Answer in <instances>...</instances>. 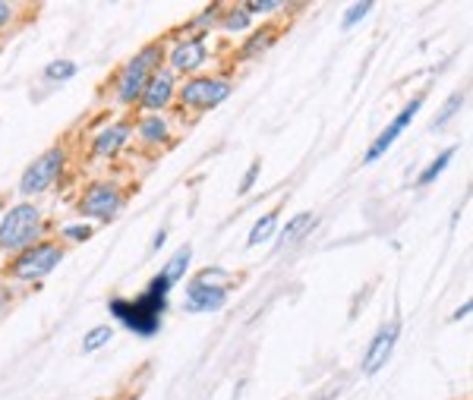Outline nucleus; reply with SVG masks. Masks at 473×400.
<instances>
[{"instance_id":"12","label":"nucleus","mask_w":473,"mask_h":400,"mask_svg":"<svg viewBox=\"0 0 473 400\" xmlns=\"http://www.w3.org/2000/svg\"><path fill=\"white\" fill-rule=\"evenodd\" d=\"M224 306H228V290L224 287H205L199 281H190L187 296H183L187 312H218Z\"/></svg>"},{"instance_id":"23","label":"nucleus","mask_w":473,"mask_h":400,"mask_svg":"<svg viewBox=\"0 0 473 400\" xmlns=\"http://www.w3.org/2000/svg\"><path fill=\"white\" fill-rule=\"evenodd\" d=\"M76 76V64L73 60H54V64H48V70H44V79H50V82H66V79Z\"/></svg>"},{"instance_id":"2","label":"nucleus","mask_w":473,"mask_h":400,"mask_svg":"<svg viewBox=\"0 0 473 400\" xmlns=\"http://www.w3.org/2000/svg\"><path fill=\"white\" fill-rule=\"evenodd\" d=\"M161 60H165V44L161 42L145 44L136 58L127 60V64L120 66V73H117V79H114L117 101H120V104H139L145 82H149L151 73L161 70Z\"/></svg>"},{"instance_id":"17","label":"nucleus","mask_w":473,"mask_h":400,"mask_svg":"<svg viewBox=\"0 0 473 400\" xmlns=\"http://www.w3.org/2000/svg\"><path fill=\"white\" fill-rule=\"evenodd\" d=\"M313 224H315V215H306V212H303V215H297V218H291V221L284 224V230H281L278 243L281 246H294L303 234H309V230H313Z\"/></svg>"},{"instance_id":"7","label":"nucleus","mask_w":473,"mask_h":400,"mask_svg":"<svg viewBox=\"0 0 473 400\" xmlns=\"http://www.w3.org/2000/svg\"><path fill=\"white\" fill-rule=\"evenodd\" d=\"M76 208H79V215H82V218H95V221H111V218H117V212L123 208L120 186L108 183V180L86 186V193H82V199L76 202Z\"/></svg>"},{"instance_id":"9","label":"nucleus","mask_w":473,"mask_h":400,"mask_svg":"<svg viewBox=\"0 0 473 400\" xmlns=\"http://www.w3.org/2000/svg\"><path fill=\"white\" fill-rule=\"evenodd\" d=\"M208 58V44L202 35H193V38H180V42H174V48L167 50V70L174 73V76H196V73L202 70V64H205Z\"/></svg>"},{"instance_id":"6","label":"nucleus","mask_w":473,"mask_h":400,"mask_svg":"<svg viewBox=\"0 0 473 400\" xmlns=\"http://www.w3.org/2000/svg\"><path fill=\"white\" fill-rule=\"evenodd\" d=\"M230 92H234L230 79H221V76H190L187 82L177 88V98H180V104H183V108L212 111V108H218V104H224Z\"/></svg>"},{"instance_id":"11","label":"nucleus","mask_w":473,"mask_h":400,"mask_svg":"<svg viewBox=\"0 0 473 400\" xmlns=\"http://www.w3.org/2000/svg\"><path fill=\"white\" fill-rule=\"evenodd\" d=\"M398 335H401V322L394 319V322H388L385 328L369 341V347H366V353H363V363H360V372H363V375H376V372L388 363L394 343H398Z\"/></svg>"},{"instance_id":"32","label":"nucleus","mask_w":473,"mask_h":400,"mask_svg":"<svg viewBox=\"0 0 473 400\" xmlns=\"http://www.w3.org/2000/svg\"><path fill=\"white\" fill-rule=\"evenodd\" d=\"M7 296H10V293L0 287V312H4V306H7Z\"/></svg>"},{"instance_id":"20","label":"nucleus","mask_w":473,"mask_h":400,"mask_svg":"<svg viewBox=\"0 0 473 400\" xmlns=\"http://www.w3.org/2000/svg\"><path fill=\"white\" fill-rule=\"evenodd\" d=\"M452 158H454V149L438 151V158H436V161H432L430 167H426L423 173H420V177H416V183H420V186H430L432 180H438V177H442V171H445V167L452 165Z\"/></svg>"},{"instance_id":"3","label":"nucleus","mask_w":473,"mask_h":400,"mask_svg":"<svg viewBox=\"0 0 473 400\" xmlns=\"http://www.w3.org/2000/svg\"><path fill=\"white\" fill-rule=\"evenodd\" d=\"M66 246L54 243V240H38L29 250L16 252V258L7 265V272L13 281H22V284H35V281H44L50 272H58V265L64 262Z\"/></svg>"},{"instance_id":"4","label":"nucleus","mask_w":473,"mask_h":400,"mask_svg":"<svg viewBox=\"0 0 473 400\" xmlns=\"http://www.w3.org/2000/svg\"><path fill=\"white\" fill-rule=\"evenodd\" d=\"M42 234V212L32 202H19L0 218V252H22L38 243Z\"/></svg>"},{"instance_id":"31","label":"nucleus","mask_w":473,"mask_h":400,"mask_svg":"<svg viewBox=\"0 0 473 400\" xmlns=\"http://www.w3.org/2000/svg\"><path fill=\"white\" fill-rule=\"evenodd\" d=\"M165 240H167V230H158L155 234V240H151V252H158L161 246H165Z\"/></svg>"},{"instance_id":"18","label":"nucleus","mask_w":473,"mask_h":400,"mask_svg":"<svg viewBox=\"0 0 473 400\" xmlns=\"http://www.w3.org/2000/svg\"><path fill=\"white\" fill-rule=\"evenodd\" d=\"M275 227H278V212H268V215H262L256 224H252L250 236H246V246H262L268 236L275 234Z\"/></svg>"},{"instance_id":"24","label":"nucleus","mask_w":473,"mask_h":400,"mask_svg":"<svg viewBox=\"0 0 473 400\" xmlns=\"http://www.w3.org/2000/svg\"><path fill=\"white\" fill-rule=\"evenodd\" d=\"M193 281H199V284H205V287H224V290L230 287V274L224 272V268H205V272L196 274Z\"/></svg>"},{"instance_id":"10","label":"nucleus","mask_w":473,"mask_h":400,"mask_svg":"<svg viewBox=\"0 0 473 400\" xmlns=\"http://www.w3.org/2000/svg\"><path fill=\"white\" fill-rule=\"evenodd\" d=\"M174 98H177V76H174L167 66H161V70H155L149 76L139 104H143L149 114H161V111H165Z\"/></svg>"},{"instance_id":"26","label":"nucleus","mask_w":473,"mask_h":400,"mask_svg":"<svg viewBox=\"0 0 473 400\" xmlns=\"http://www.w3.org/2000/svg\"><path fill=\"white\" fill-rule=\"evenodd\" d=\"M66 243H86L89 236H92V224H70V227L60 230Z\"/></svg>"},{"instance_id":"13","label":"nucleus","mask_w":473,"mask_h":400,"mask_svg":"<svg viewBox=\"0 0 473 400\" xmlns=\"http://www.w3.org/2000/svg\"><path fill=\"white\" fill-rule=\"evenodd\" d=\"M129 136H133V123H129V120H114L92 139V151L98 158H114V155H120V151L127 149Z\"/></svg>"},{"instance_id":"29","label":"nucleus","mask_w":473,"mask_h":400,"mask_svg":"<svg viewBox=\"0 0 473 400\" xmlns=\"http://www.w3.org/2000/svg\"><path fill=\"white\" fill-rule=\"evenodd\" d=\"M13 16H16V7H13V4L0 0V29H7L10 22H13Z\"/></svg>"},{"instance_id":"8","label":"nucleus","mask_w":473,"mask_h":400,"mask_svg":"<svg viewBox=\"0 0 473 400\" xmlns=\"http://www.w3.org/2000/svg\"><path fill=\"white\" fill-rule=\"evenodd\" d=\"M420 108H423V95H416V98H410L407 104H404L401 111H398V117L394 120H388V127L382 129L379 136H376V142L366 149V155H363V161L366 165H373V161H379L382 155H385L388 149H392L398 139H401V133L410 127V123L416 120V114H420Z\"/></svg>"},{"instance_id":"27","label":"nucleus","mask_w":473,"mask_h":400,"mask_svg":"<svg viewBox=\"0 0 473 400\" xmlns=\"http://www.w3.org/2000/svg\"><path fill=\"white\" fill-rule=\"evenodd\" d=\"M244 10L250 16H266V13L281 10V0H250V4H244Z\"/></svg>"},{"instance_id":"21","label":"nucleus","mask_w":473,"mask_h":400,"mask_svg":"<svg viewBox=\"0 0 473 400\" xmlns=\"http://www.w3.org/2000/svg\"><path fill=\"white\" fill-rule=\"evenodd\" d=\"M224 29L228 32H244V29H250V22H252V16L244 10V4H237V7H230V10H224Z\"/></svg>"},{"instance_id":"25","label":"nucleus","mask_w":473,"mask_h":400,"mask_svg":"<svg viewBox=\"0 0 473 400\" xmlns=\"http://www.w3.org/2000/svg\"><path fill=\"white\" fill-rule=\"evenodd\" d=\"M369 10H373V4H369V0H363V4H353V7H347V13H345V19H341V26H345V29H353L357 22H363L366 16H369Z\"/></svg>"},{"instance_id":"15","label":"nucleus","mask_w":473,"mask_h":400,"mask_svg":"<svg viewBox=\"0 0 473 400\" xmlns=\"http://www.w3.org/2000/svg\"><path fill=\"white\" fill-rule=\"evenodd\" d=\"M275 38H278V32H275V29H259L256 35L246 38V44L240 48V58H244V60L262 58V54H266V50L275 44Z\"/></svg>"},{"instance_id":"5","label":"nucleus","mask_w":473,"mask_h":400,"mask_svg":"<svg viewBox=\"0 0 473 400\" xmlns=\"http://www.w3.org/2000/svg\"><path fill=\"white\" fill-rule=\"evenodd\" d=\"M64 167H66L64 145H50L48 151H42V155L26 167V173H22V180H19V196H38V193H44V189H50V186L60 180Z\"/></svg>"},{"instance_id":"1","label":"nucleus","mask_w":473,"mask_h":400,"mask_svg":"<svg viewBox=\"0 0 473 400\" xmlns=\"http://www.w3.org/2000/svg\"><path fill=\"white\" fill-rule=\"evenodd\" d=\"M167 293H171V284L161 274H155L139 296H133V300H123V296L111 300L108 312L114 315L123 328L133 331V335L151 337L161 331V319H165V309H167Z\"/></svg>"},{"instance_id":"16","label":"nucleus","mask_w":473,"mask_h":400,"mask_svg":"<svg viewBox=\"0 0 473 400\" xmlns=\"http://www.w3.org/2000/svg\"><path fill=\"white\" fill-rule=\"evenodd\" d=\"M190 258H193V250H190V246H183V250H177L171 256V262L165 265V268H161V278L167 281V284H177V281H183V274H187V268H190Z\"/></svg>"},{"instance_id":"30","label":"nucleus","mask_w":473,"mask_h":400,"mask_svg":"<svg viewBox=\"0 0 473 400\" xmlns=\"http://www.w3.org/2000/svg\"><path fill=\"white\" fill-rule=\"evenodd\" d=\"M470 309H473V303L467 300V303H464V306H461V309H454L452 322H461V319H467V315H470Z\"/></svg>"},{"instance_id":"28","label":"nucleus","mask_w":473,"mask_h":400,"mask_svg":"<svg viewBox=\"0 0 473 400\" xmlns=\"http://www.w3.org/2000/svg\"><path fill=\"white\" fill-rule=\"evenodd\" d=\"M259 171H262V165L259 161H252L250 165V171H246V177H244V183H240V196H246L256 186V180H259Z\"/></svg>"},{"instance_id":"22","label":"nucleus","mask_w":473,"mask_h":400,"mask_svg":"<svg viewBox=\"0 0 473 400\" xmlns=\"http://www.w3.org/2000/svg\"><path fill=\"white\" fill-rule=\"evenodd\" d=\"M464 104H467V92H454L452 98H448V101H445V104H442V111H438L436 123H432V129H442L445 123L452 120V117L458 114L461 108H464Z\"/></svg>"},{"instance_id":"14","label":"nucleus","mask_w":473,"mask_h":400,"mask_svg":"<svg viewBox=\"0 0 473 400\" xmlns=\"http://www.w3.org/2000/svg\"><path fill=\"white\" fill-rule=\"evenodd\" d=\"M136 136L143 145H165L171 142V120L165 114H143L136 123Z\"/></svg>"},{"instance_id":"19","label":"nucleus","mask_w":473,"mask_h":400,"mask_svg":"<svg viewBox=\"0 0 473 400\" xmlns=\"http://www.w3.org/2000/svg\"><path fill=\"white\" fill-rule=\"evenodd\" d=\"M111 337H114V328H111V325H98V328L86 331V337H82V353H95V350H101V347H108Z\"/></svg>"}]
</instances>
